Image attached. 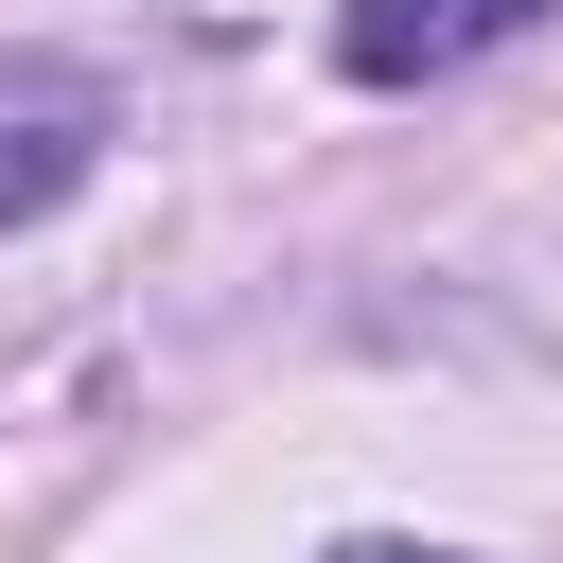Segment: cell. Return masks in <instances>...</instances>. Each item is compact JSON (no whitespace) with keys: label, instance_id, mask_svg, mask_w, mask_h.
Listing matches in <instances>:
<instances>
[{"label":"cell","instance_id":"obj_3","mask_svg":"<svg viewBox=\"0 0 563 563\" xmlns=\"http://www.w3.org/2000/svg\"><path fill=\"white\" fill-rule=\"evenodd\" d=\"M317 563H475V545H405V528H352V545H317Z\"/></svg>","mask_w":563,"mask_h":563},{"label":"cell","instance_id":"obj_1","mask_svg":"<svg viewBox=\"0 0 563 563\" xmlns=\"http://www.w3.org/2000/svg\"><path fill=\"white\" fill-rule=\"evenodd\" d=\"M88 158H106V88L88 70H0V229L88 194Z\"/></svg>","mask_w":563,"mask_h":563},{"label":"cell","instance_id":"obj_2","mask_svg":"<svg viewBox=\"0 0 563 563\" xmlns=\"http://www.w3.org/2000/svg\"><path fill=\"white\" fill-rule=\"evenodd\" d=\"M545 0H352L334 18V70L352 88H440V70H475L493 35H528Z\"/></svg>","mask_w":563,"mask_h":563}]
</instances>
